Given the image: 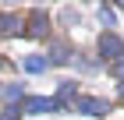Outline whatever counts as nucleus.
Listing matches in <instances>:
<instances>
[{
    "instance_id": "obj_1",
    "label": "nucleus",
    "mask_w": 124,
    "mask_h": 120,
    "mask_svg": "<svg viewBox=\"0 0 124 120\" xmlns=\"http://www.w3.org/2000/svg\"><path fill=\"white\" fill-rule=\"evenodd\" d=\"M75 110L85 113V117H106V113H110V102H106V99H92V95H78V99H75Z\"/></svg>"
},
{
    "instance_id": "obj_2",
    "label": "nucleus",
    "mask_w": 124,
    "mask_h": 120,
    "mask_svg": "<svg viewBox=\"0 0 124 120\" xmlns=\"http://www.w3.org/2000/svg\"><path fill=\"white\" fill-rule=\"evenodd\" d=\"M99 56H106V60L124 56V42L114 35V32H103V35H99Z\"/></svg>"
},
{
    "instance_id": "obj_3",
    "label": "nucleus",
    "mask_w": 124,
    "mask_h": 120,
    "mask_svg": "<svg viewBox=\"0 0 124 120\" xmlns=\"http://www.w3.org/2000/svg\"><path fill=\"white\" fill-rule=\"evenodd\" d=\"M25 110L29 113H57L60 110V99H29Z\"/></svg>"
},
{
    "instance_id": "obj_4",
    "label": "nucleus",
    "mask_w": 124,
    "mask_h": 120,
    "mask_svg": "<svg viewBox=\"0 0 124 120\" xmlns=\"http://www.w3.org/2000/svg\"><path fill=\"white\" fill-rule=\"evenodd\" d=\"M46 28H50V18H46V14H32V28H29V35H46Z\"/></svg>"
},
{
    "instance_id": "obj_5",
    "label": "nucleus",
    "mask_w": 124,
    "mask_h": 120,
    "mask_svg": "<svg viewBox=\"0 0 124 120\" xmlns=\"http://www.w3.org/2000/svg\"><path fill=\"white\" fill-rule=\"evenodd\" d=\"M0 25H4L0 32H18V28H21V18H18V14H4V18H0Z\"/></svg>"
},
{
    "instance_id": "obj_6",
    "label": "nucleus",
    "mask_w": 124,
    "mask_h": 120,
    "mask_svg": "<svg viewBox=\"0 0 124 120\" xmlns=\"http://www.w3.org/2000/svg\"><path fill=\"white\" fill-rule=\"evenodd\" d=\"M25 71L29 74H43L46 71V60H43V56H29V60H25Z\"/></svg>"
},
{
    "instance_id": "obj_7",
    "label": "nucleus",
    "mask_w": 124,
    "mask_h": 120,
    "mask_svg": "<svg viewBox=\"0 0 124 120\" xmlns=\"http://www.w3.org/2000/svg\"><path fill=\"white\" fill-rule=\"evenodd\" d=\"M4 95H7V99H21V85H7Z\"/></svg>"
},
{
    "instance_id": "obj_8",
    "label": "nucleus",
    "mask_w": 124,
    "mask_h": 120,
    "mask_svg": "<svg viewBox=\"0 0 124 120\" xmlns=\"http://www.w3.org/2000/svg\"><path fill=\"white\" fill-rule=\"evenodd\" d=\"M67 95H75V85H71V81L60 85V99H67Z\"/></svg>"
},
{
    "instance_id": "obj_9",
    "label": "nucleus",
    "mask_w": 124,
    "mask_h": 120,
    "mask_svg": "<svg viewBox=\"0 0 124 120\" xmlns=\"http://www.w3.org/2000/svg\"><path fill=\"white\" fill-rule=\"evenodd\" d=\"M0 120H18V110H14V106H7V110L0 113Z\"/></svg>"
},
{
    "instance_id": "obj_10",
    "label": "nucleus",
    "mask_w": 124,
    "mask_h": 120,
    "mask_svg": "<svg viewBox=\"0 0 124 120\" xmlns=\"http://www.w3.org/2000/svg\"><path fill=\"white\" fill-rule=\"evenodd\" d=\"M99 18H103L106 25H114V11H110V7H103V11H99Z\"/></svg>"
},
{
    "instance_id": "obj_11",
    "label": "nucleus",
    "mask_w": 124,
    "mask_h": 120,
    "mask_svg": "<svg viewBox=\"0 0 124 120\" xmlns=\"http://www.w3.org/2000/svg\"><path fill=\"white\" fill-rule=\"evenodd\" d=\"M121 99H124V85H121Z\"/></svg>"
}]
</instances>
